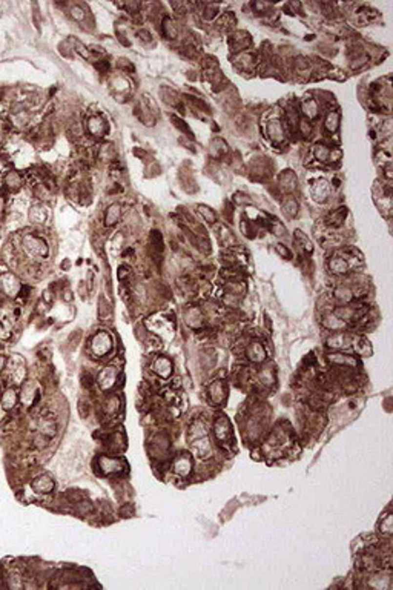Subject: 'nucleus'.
<instances>
[{"mask_svg": "<svg viewBox=\"0 0 393 590\" xmlns=\"http://www.w3.org/2000/svg\"><path fill=\"white\" fill-rule=\"evenodd\" d=\"M171 369H172V366H171V363H169V360H166V358H158V360L154 363V371L157 374H160L162 377H167L169 374H171Z\"/></svg>", "mask_w": 393, "mask_h": 590, "instance_id": "9", "label": "nucleus"}, {"mask_svg": "<svg viewBox=\"0 0 393 590\" xmlns=\"http://www.w3.org/2000/svg\"><path fill=\"white\" fill-rule=\"evenodd\" d=\"M5 363H6V358L2 357V358H0V372H2V369L5 367Z\"/></svg>", "mask_w": 393, "mask_h": 590, "instance_id": "13", "label": "nucleus"}, {"mask_svg": "<svg viewBox=\"0 0 393 590\" xmlns=\"http://www.w3.org/2000/svg\"><path fill=\"white\" fill-rule=\"evenodd\" d=\"M379 530L382 535H392V515L386 513L381 516V523H379Z\"/></svg>", "mask_w": 393, "mask_h": 590, "instance_id": "11", "label": "nucleus"}, {"mask_svg": "<svg viewBox=\"0 0 393 590\" xmlns=\"http://www.w3.org/2000/svg\"><path fill=\"white\" fill-rule=\"evenodd\" d=\"M0 288H2V291L6 295H9V297H16V294L20 289V284L11 274H3V275L0 277Z\"/></svg>", "mask_w": 393, "mask_h": 590, "instance_id": "4", "label": "nucleus"}, {"mask_svg": "<svg viewBox=\"0 0 393 590\" xmlns=\"http://www.w3.org/2000/svg\"><path fill=\"white\" fill-rule=\"evenodd\" d=\"M189 441L190 446L194 447L195 454L200 458H206L210 455V444H209V434L207 427L203 420H195L189 429Z\"/></svg>", "mask_w": 393, "mask_h": 590, "instance_id": "1", "label": "nucleus"}, {"mask_svg": "<svg viewBox=\"0 0 393 590\" xmlns=\"http://www.w3.org/2000/svg\"><path fill=\"white\" fill-rule=\"evenodd\" d=\"M92 347L97 355H103L111 349V338L106 334H99L92 341Z\"/></svg>", "mask_w": 393, "mask_h": 590, "instance_id": "6", "label": "nucleus"}, {"mask_svg": "<svg viewBox=\"0 0 393 590\" xmlns=\"http://www.w3.org/2000/svg\"><path fill=\"white\" fill-rule=\"evenodd\" d=\"M95 66H97V69H100V71L106 72V71H108V69H109V63H108V62H99V63H97V65H95Z\"/></svg>", "mask_w": 393, "mask_h": 590, "instance_id": "12", "label": "nucleus"}, {"mask_svg": "<svg viewBox=\"0 0 393 590\" xmlns=\"http://www.w3.org/2000/svg\"><path fill=\"white\" fill-rule=\"evenodd\" d=\"M172 469H174L175 473H178V475L187 477L190 473V470H192V460H190V457L187 454H180L174 460Z\"/></svg>", "mask_w": 393, "mask_h": 590, "instance_id": "3", "label": "nucleus"}, {"mask_svg": "<svg viewBox=\"0 0 393 590\" xmlns=\"http://www.w3.org/2000/svg\"><path fill=\"white\" fill-rule=\"evenodd\" d=\"M214 430H215V435H217L218 441H221L223 444H230V441H232V430H230L229 420H228L225 415H221V417L217 418L215 426H214Z\"/></svg>", "mask_w": 393, "mask_h": 590, "instance_id": "2", "label": "nucleus"}, {"mask_svg": "<svg viewBox=\"0 0 393 590\" xmlns=\"http://www.w3.org/2000/svg\"><path fill=\"white\" fill-rule=\"evenodd\" d=\"M100 467L104 473H117L123 470V463L117 458H109V457H102L99 460Z\"/></svg>", "mask_w": 393, "mask_h": 590, "instance_id": "5", "label": "nucleus"}, {"mask_svg": "<svg viewBox=\"0 0 393 590\" xmlns=\"http://www.w3.org/2000/svg\"><path fill=\"white\" fill-rule=\"evenodd\" d=\"M17 403V394L14 389H8L2 395V406L3 409H13Z\"/></svg>", "mask_w": 393, "mask_h": 590, "instance_id": "10", "label": "nucleus"}, {"mask_svg": "<svg viewBox=\"0 0 393 590\" xmlns=\"http://www.w3.org/2000/svg\"><path fill=\"white\" fill-rule=\"evenodd\" d=\"M114 381H115V372H114V369L106 367L104 371L100 374V377H99L100 386H102L103 389H109V387L114 384Z\"/></svg>", "mask_w": 393, "mask_h": 590, "instance_id": "8", "label": "nucleus"}, {"mask_svg": "<svg viewBox=\"0 0 393 590\" xmlns=\"http://www.w3.org/2000/svg\"><path fill=\"white\" fill-rule=\"evenodd\" d=\"M33 487H34V490H37L40 493H48L54 489V481H52L51 477H48V475H41V477L36 478V481L33 483Z\"/></svg>", "mask_w": 393, "mask_h": 590, "instance_id": "7", "label": "nucleus"}]
</instances>
